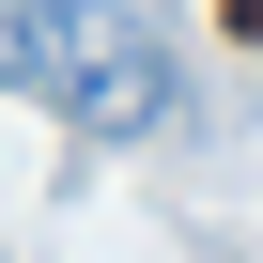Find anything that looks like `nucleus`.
Segmentation results:
<instances>
[{"mask_svg":"<svg viewBox=\"0 0 263 263\" xmlns=\"http://www.w3.org/2000/svg\"><path fill=\"white\" fill-rule=\"evenodd\" d=\"M47 108L78 124V140H155V124L186 108L171 31L140 16V0H47Z\"/></svg>","mask_w":263,"mask_h":263,"instance_id":"nucleus-1","label":"nucleus"},{"mask_svg":"<svg viewBox=\"0 0 263 263\" xmlns=\"http://www.w3.org/2000/svg\"><path fill=\"white\" fill-rule=\"evenodd\" d=\"M0 93H47V0H0Z\"/></svg>","mask_w":263,"mask_h":263,"instance_id":"nucleus-2","label":"nucleus"}]
</instances>
